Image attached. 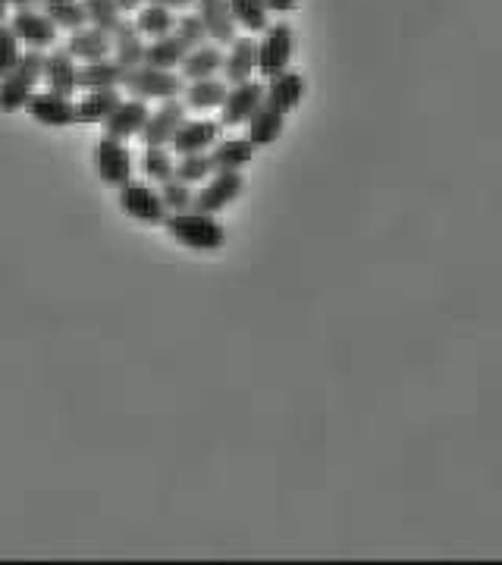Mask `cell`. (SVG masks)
I'll return each instance as SVG.
<instances>
[{"instance_id": "8fae6325", "label": "cell", "mask_w": 502, "mask_h": 565, "mask_svg": "<svg viewBox=\"0 0 502 565\" xmlns=\"http://www.w3.org/2000/svg\"><path fill=\"white\" fill-rule=\"evenodd\" d=\"M220 132H224L220 120H186L170 142V152H176L179 157L211 152L220 142Z\"/></svg>"}, {"instance_id": "9c48e42d", "label": "cell", "mask_w": 502, "mask_h": 565, "mask_svg": "<svg viewBox=\"0 0 502 565\" xmlns=\"http://www.w3.org/2000/svg\"><path fill=\"white\" fill-rule=\"evenodd\" d=\"M258 107H264V85L258 79L229 85L226 101L220 107V123L224 127H246Z\"/></svg>"}, {"instance_id": "e575fe53", "label": "cell", "mask_w": 502, "mask_h": 565, "mask_svg": "<svg viewBox=\"0 0 502 565\" xmlns=\"http://www.w3.org/2000/svg\"><path fill=\"white\" fill-rule=\"evenodd\" d=\"M20 38H16V32L7 26V23H0V79L10 76L13 70H16V63L23 60V51H20Z\"/></svg>"}, {"instance_id": "5b68a950", "label": "cell", "mask_w": 502, "mask_h": 565, "mask_svg": "<svg viewBox=\"0 0 502 565\" xmlns=\"http://www.w3.org/2000/svg\"><path fill=\"white\" fill-rule=\"evenodd\" d=\"M92 160H95L98 177L107 182V185L123 189V185L132 182V155H129L125 142H120V139L104 135L100 142H95V148H92Z\"/></svg>"}, {"instance_id": "603a6c76", "label": "cell", "mask_w": 502, "mask_h": 565, "mask_svg": "<svg viewBox=\"0 0 502 565\" xmlns=\"http://www.w3.org/2000/svg\"><path fill=\"white\" fill-rule=\"evenodd\" d=\"M226 92H229V85H226L224 79H195V82H186L182 101H186L189 110H199V113L201 110H217V107H224Z\"/></svg>"}, {"instance_id": "484cf974", "label": "cell", "mask_w": 502, "mask_h": 565, "mask_svg": "<svg viewBox=\"0 0 502 565\" xmlns=\"http://www.w3.org/2000/svg\"><path fill=\"white\" fill-rule=\"evenodd\" d=\"M189 57V48L179 35H164V38H154L148 41V51H145V63L148 67H157V70H179L182 60Z\"/></svg>"}, {"instance_id": "4dcf8cb0", "label": "cell", "mask_w": 502, "mask_h": 565, "mask_svg": "<svg viewBox=\"0 0 502 565\" xmlns=\"http://www.w3.org/2000/svg\"><path fill=\"white\" fill-rule=\"evenodd\" d=\"M82 3H85V13H88V26L113 35L117 26L123 23V10H120L117 0H82Z\"/></svg>"}, {"instance_id": "7402d4cb", "label": "cell", "mask_w": 502, "mask_h": 565, "mask_svg": "<svg viewBox=\"0 0 502 565\" xmlns=\"http://www.w3.org/2000/svg\"><path fill=\"white\" fill-rule=\"evenodd\" d=\"M220 70H224V48L214 45V41H207V45L189 51V57L179 67V76L186 79V82H195V79L217 76Z\"/></svg>"}, {"instance_id": "1f68e13d", "label": "cell", "mask_w": 502, "mask_h": 565, "mask_svg": "<svg viewBox=\"0 0 502 565\" xmlns=\"http://www.w3.org/2000/svg\"><path fill=\"white\" fill-rule=\"evenodd\" d=\"M176 180L189 182V185H195V182H207L214 177V164H211V155L207 152H201V155H182L176 160Z\"/></svg>"}, {"instance_id": "3957f363", "label": "cell", "mask_w": 502, "mask_h": 565, "mask_svg": "<svg viewBox=\"0 0 502 565\" xmlns=\"http://www.w3.org/2000/svg\"><path fill=\"white\" fill-rule=\"evenodd\" d=\"M292 53H296V28L286 20H276L258 38V73L264 79L286 73L292 63Z\"/></svg>"}, {"instance_id": "8d00e7d4", "label": "cell", "mask_w": 502, "mask_h": 565, "mask_svg": "<svg viewBox=\"0 0 502 565\" xmlns=\"http://www.w3.org/2000/svg\"><path fill=\"white\" fill-rule=\"evenodd\" d=\"M151 3H160V7H170L174 13H186L189 7H195L199 0H151Z\"/></svg>"}, {"instance_id": "cb8c5ba5", "label": "cell", "mask_w": 502, "mask_h": 565, "mask_svg": "<svg viewBox=\"0 0 502 565\" xmlns=\"http://www.w3.org/2000/svg\"><path fill=\"white\" fill-rule=\"evenodd\" d=\"M125 79V70L113 60H95V63H82L79 67V88L82 92H100V88H120Z\"/></svg>"}, {"instance_id": "4316f807", "label": "cell", "mask_w": 502, "mask_h": 565, "mask_svg": "<svg viewBox=\"0 0 502 565\" xmlns=\"http://www.w3.org/2000/svg\"><path fill=\"white\" fill-rule=\"evenodd\" d=\"M135 26H139V32L148 38V41H154V38H164V35H174L176 28V13L170 10V7H160V3H145L139 13H135V20H132Z\"/></svg>"}, {"instance_id": "ffe728a7", "label": "cell", "mask_w": 502, "mask_h": 565, "mask_svg": "<svg viewBox=\"0 0 502 565\" xmlns=\"http://www.w3.org/2000/svg\"><path fill=\"white\" fill-rule=\"evenodd\" d=\"M67 51L73 53L75 60H82V63H95V60H107L110 53H113V38L107 35V32H100L95 26H85L79 28L70 35V41H67Z\"/></svg>"}, {"instance_id": "7c38bea8", "label": "cell", "mask_w": 502, "mask_h": 565, "mask_svg": "<svg viewBox=\"0 0 502 565\" xmlns=\"http://www.w3.org/2000/svg\"><path fill=\"white\" fill-rule=\"evenodd\" d=\"M25 110L41 127L63 129L75 123V104L67 95H57V92H35L25 104Z\"/></svg>"}, {"instance_id": "f35d334b", "label": "cell", "mask_w": 502, "mask_h": 565, "mask_svg": "<svg viewBox=\"0 0 502 565\" xmlns=\"http://www.w3.org/2000/svg\"><path fill=\"white\" fill-rule=\"evenodd\" d=\"M10 7H16V10H28V7H41V0H7Z\"/></svg>"}, {"instance_id": "52a82bcc", "label": "cell", "mask_w": 502, "mask_h": 565, "mask_svg": "<svg viewBox=\"0 0 502 565\" xmlns=\"http://www.w3.org/2000/svg\"><path fill=\"white\" fill-rule=\"evenodd\" d=\"M120 211L125 217L151 224V227H164L167 220V207L157 189H151L148 182H129L120 189Z\"/></svg>"}, {"instance_id": "ba28073f", "label": "cell", "mask_w": 502, "mask_h": 565, "mask_svg": "<svg viewBox=\"0 0 502 565\" xmlns=\"http://www.w3.org/2000/svg\"><path fill=\"white\" fill-rule=\"evenodd\" d=\"M7 26L13 28V32H16V38L23 41L25 48H32V51L53 48V45H57V32H60L41 7L16 10V13L7 20Z\"/></svg>"}, {"instance_id": "e0dca14e", "label": "cell", "mask_w": 502, "mask_h": 565, "mask_svg": "<svg viewBox=\"0 0 502 565\" xmlns=\"http://www.w3.org/2000/svg\"><path fill=\"white\" fill-rule=\"evenodd\" d=\"M45 82H48V92L67 95V98L75 95V88H79V63H75V57L67 48L45 53Z\"/></svg>"}, {"instance_id": "d6986e66", "label": "cell", "mask_w": 502, "mask_h": 565, "mask_svg": "<svg viewBox=\"0 0 502 565\" xmlns=\"http://www.w3.org/2000/svg\"><path fill=\"white\" fill-rule=\"evenodd\" d=\"M110 38H113V53H110V57H113L123 70H135V67H142V63H145L148 38L139 32L135 23H125L123 20Z\"/></svg>"}, {"instance_id": "f546056e", "label": "cell", "mask_w": 502, "mask_h": 565, "mask_svg": "<svg viewBox=\"0 0 502 565\" xmlns=\"http://www.w3.org/2000/svg\"><path fill=\"white\" fill-rule=\"evenodd\" d=\"M142 173L151 182H167L174 180L176 160L170 155L167 145H145V157H142Z\"/></svg>"}, {"instance_id": "7a4b0ae2", "label": "cell", "mask_w": 502, "mask_h": 565, "mask_svg": "<svg viewBox=\"0 0 502 565\" xmlns=\"http://www.w3.org/2000/svg\"><path fill=\"white\" fill-rule=\"evenodd\" d=\"M41 79H45V53L25 51L23 60L16 63V70L0 79V113L23 110Z\"/></svg>"}, {"instance_id": "5bb4252c", "label": "cell", "mask_w": 502, "mask_h": 565, "mask_svg": "<svg viewBox=\"0 0 502 565\" xmlns=\"http://www.w3.org/2000/svg\"><path fill=\"white\" fill-rule=\"evenodd\" d=\"M220 73H224L226 85H239V82L254 79V73H258V38L254 35H242L229 45Z\"/></svg>"}, {"instance_id": "6da1fadb", "label": "cell", "mask_w": 502, "mask_h": 565, "mask_svg": "<svg viewBox=\"0 0 502 565\" xmlns=\"http://www.w3.org/2000/svg\"><path fill=\"white\" fill-rule=\"evenodd\" d=\"M167 236L192 249V252H220L226 245L224 224L214 214H201V211H182V214H167L164 220Z\"/></svg>"}, {"instance_id": "d4e9b609", "label": "cell", "mask_w": 502, "mask_h": 565, "mask_svg": "<svg viewBox=\"0 0 502 565\" xmlns=\"http://www.w3.org/2000/svg\"><path fill=\"white\" fill-rule=\"evenodd\" d=\"M207 155L217 173V170H242L246 164H251V157L258 155V148L242 135V139H220Z\"/></svg>"}, {"instance_id": "44dd1931", "label": "cell", "mask_w": 502, "mask_h": 565, "mask_svg": "<svg viewBox=\"0 0 502 565\" xmlns=\"http://www.w3.org/2000/svg\"><path fill=\"white\" fill-rule=\"evenodd\" d=\"M246 139H249L254 148H267V145H274L276 139L283 135V129H286V113H279L274 107H258L254 113H251V120L246 123Z\"/></svg>"}, {"instance_id": "d6a6232c", "label": "cell", "mask_w": 502, "mask_h": 565, "mask_svg": "<svg viewBox=\"0 0 502 565\" xmlns=\"http://www.w3.org/2000/svg\"><path fill=\"white\" fill-rule=\"evenodd\" d=\"M160 199H164V207H167V214H182V211H192L195 205V192H192V185L182 180H167L160 182Z\"/></svg>"}, {"instance_id": "f1b7e54d", "label": "cell", "mask_w": 502, "mask_h": 565, "mask_svg": "<svg viewBox=\"0 0 502 565\" xmlns=\"http://www.w3.org/2000/svg\"><path fill=\"white\" fill-rule=\"evenodd\" d=\"M41 10L53 20L57 28L79 32V28L88 26V13H85V3L82 0H41Z\"/></svg>"}, {"instance_id": "4fadbf2b", "label": "cell", "mask_w": 502, "mask_h": 565, "mask_svg": "<svg viewBox=\"0 0 502 565\" xmlns=\"http://www.w3.org/2000/svg\"><path fill=\"white\" fill-rule=\"evenodd\" d=\"M308 95V79L301 76L299 70H286L279 76L267 79L264 85V104L274 107L279 113H292Z\"/></svg>"}, {"instance_id": "9a60e30c", "label": "cell", "mask_w": 502, "mask_h": 565, "mask_svg": "<svg viewBox=\"0 0 502 565\" xmlns=\"http://www.w3.org/2000/svg\"><path fill=\"white\" fill-rule=\"evenodd\" d=\"M151 117V107L148 101H142V98H125L120 101V107L107 117V135L110 139H120V142H129L132 135H142V129L148 123Z\"/></svg>"}, {"instance_id": "74e56055", "label": "cell", "mask_w": 502, "mask_h": 565, "mask_svg": "<svg viewBox=\"0 0 502 565\" xmlns=\"http://www.w3.org/2000/svg\"><path fill=\"white\" fill-rule=\"evenodd\" d=\"M117 3H120L123 13H139V10L145 7V0H117Z\"/></svg>"}, {"instance_id": "ac0fdd59", "label": "cell", "mask_w": 502, "mask_h": 565, "mask_svg": "<svg viewBox=\"0 0 502 565\" xmlns=\"http://www.w3.org/2000/svg\"><path fill=\"white\" fill-rule=\"evenodd\" d=\"M120 101H123L120 88L85 92V95L75 101V123H82V127H98V123H107V117L120 107Z\"/></svg>"}, {"instance_id": "2e32d148", "label": "cell", "mask_w": 502, "mask_h": 565, "mask_svg": "<svg viewBox=\"0 0 502 565\" xmlns=\"http://www.w3.org/2000/svg\"><path fill=\"white\" fill-rule=\"evenodd\" d=\"M201 16V23H204V28H207V38L214 41V45H232L239 35V26H236V20H232V10H229V0H199L195 3Z\"/></svg>"}, {"instance_id": "30bf717a", "label": "cell", "mask_w": 502, "mask_h": 565, "mask_svg": "<svg viewBox=\"0 0 502 565\" xmlns=\"http://www.w3.org/2000/svg\"><path fill=\"white\" fill-rule=\"evenodd\" d=\"M186 113H189V107H186L182 98H167V101L160 104V107L148 117V123L142 129V142H145V145H167V148H170V142H174L179 127L189 120Z\"/></svg>"}, {"instance_id": "d590c367", "label": "cell", "mask_w": 502, "mask_h": 565, "mask_svg": "<svg viewBox=\"0 0 502 565\" xmlns=\"http://www.w3.org/2000/svg\"><path fill=\"white\" fill-rule=\"evenodd\" d=\"M264 3H267V10L276 13V16H286V13L299 10V0H264Z\"/></svg>"}, {"instance_id": "8992f818", "label": "cell", "mask_w": 502, "mask_h": 565, "mask_svg": "<svg viewBox=\"0 0 502 565\" xmlns=\"http://www.w3.org/2000/svg\"><path fill=\"white\" fill-rule=\"evenodd\" d=\"M242 189H246L242 170H217V173L195 192V205L192 207L201 211V214H214V217H217L224 207H229L239 195H242Z\"/></svg>"}, {"instance_id": "ab89813d", "label": "cell", "mask_w": 502, "mask_h": 565, "mask_svg": "<svg viewBox=\"0 0 502 565\" xmlns=\"http://www.w3.org/2000/svg\"><path fill=\"white\" fill-rule=\"evenodd\" d=\"M7 7H10V3H7V0H0V23H7Z\"/></svg>"}, {"instance_id": "836d02e7", "label": "cell", "mask_w": 502, "mask_h": 565, "mask_svg": "<svg viewBox=\"0 0 502 565\" xmlns=\"http://www.w3.org/2000/svg\"><path fill=\"white\" fill-rule=\"evenodd\" d=\"M174 32L182 38V41H186V48H189V51L211 41V38H207V28H204V23H201L199 13H179V16H176Z\"/></svg>"}, {"instance_id": "83f0119b", "label": "cell", "mask_w": 502, "mask_h": 565, "mask_svg": "<svg viewBox=\"0 0 502 565\" xmlns=\"http://www.w3.org/2000/svg\"><path fill=\"white\" fill-rule=\"evenodd\" d=\"M229 10H232L236 26L246 28L249 35H261L264 28L274 23V20H271L274 13L267 10L264 0H229Z\"/></svg>"}, {"instance_id": "277c9868", "label": "cell", "mask_w": 502, "mask_h": 565, "mask_svg": "<svg viewBox=\"0 0 502 565\" xmlns=\"http://www.w3.org/2000/svg\"><path fill=\"white\" fill-rule=\"evenodd\" d=\"M123 88L132 98H142V101H167V98H182V88H186V79L176 76L174 70H157V67H135V70H125Z\"/></svg>"}]
</instances>
